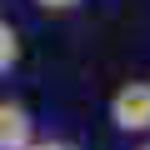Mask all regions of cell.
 I'll return each mask as SVG.
<instances>
[{
    "label": "cell",
    "mask_w": 150,
    "mask_h": 150,
    "mask_svg": "<svg viewBox=\"0 0 150 150\" xmlns=\"http://www.w3.org/2000/svg\"><path fill=\"white\" fill-rule=\"evenodd\" d=\"M35 5H40V10H75L80 0H35Z\"/></svg>",
    "instance_id": "4"
},
{
    "label": "cell",
    "mask_w": 150,
    "mask_h": 150,
    "mask_svg": "<svg viewBox=\"0 0 150 150\" xmlns=\"http://www.w3.org/2000/svg\"><path fill=\"white\" fill-rule=\"evenodd\" d=\"M110 120H115V130H125V135H145V130H150V85H145V80H125V85L110 95Z\"/></svg>",
    "instance_id": "1"
},
{
    "label": "cell",
    "mask_w": 150,
    "mask_h": 150,
    "mask_svg": "<svg viewBox=\"0 0 150 150\" xmlns=\"http://www.w3.org/2000/svg\"><path fill=\"white\" fill-rule=\"evenodd\" d=\"M15 60H20V35H15V25L0 20V75H5Z\"/></svg>",
    "instance_id": "3"
},
{
    "label": "cell",
    "mask_w": 150,
    "mask_h": 150,
    "mask_svg": "<svg viewBox=\"0 0 150 150\" xmlns=\"http://www.w3.org/2000/svg\"><path fill=\"white\" fill-rule=\"evenodd\" d=\"M140 150H150V145H140Z\"/></svg>",
    "instance_id": "6"
},
{
    "label": "cell",
    "mask_w": 150,
    "mask_h": 150,
    "mask_svg": "<svg viewBox=\"0 0 150 150\" xmlns=\"http://www.w3.org/2000/svg\"><path fill=\"white\" fill-rule=\"evenodd\" d=\"M35 145V120L25 105L0 100V150H30Z\"/></svg>",
    "instance_id": "2"
},
{
    "label": "cell",
    "mask_w": 150,
    "mask_h": 150,
    "mask_svg": "<svg viewBox=\"0 0 150 150\" xmlns=\"http://www.w3.org/2000/svg\"><path fill=\"white\" fill-rule=\"evenodd\" d=\"M30 150H70V145H30Z\"/></svg>",
    "instance_id": "5"
}]
</instances>
